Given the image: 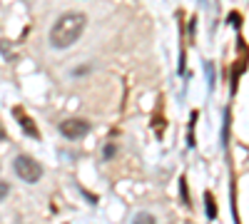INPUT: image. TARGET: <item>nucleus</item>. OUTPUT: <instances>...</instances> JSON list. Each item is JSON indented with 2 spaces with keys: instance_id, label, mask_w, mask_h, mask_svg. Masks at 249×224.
<instances>
[{
  "instance_id": "nucleus-1",
  "label": "nucleus",
  "mask_w": 249,
  "mask_h": 224,
  "mask_svg": "<svg viewBox=\"0 0 249 224\" xmlns=\"http://www.w3.org/2000/svg\"><path fill=\"white\" fill-rule=\"evenodd\" d=\"M85 25H88V17L85 13H77V10H70V13H62L55 25L50 28V45L55 50H68L70 45H75L77 40L85 33Z\"/></svg>"
},
{
  "instance_id": "nucleus-2",
  "label": "nucleus",
  "mask_w": 249,
  "mask_h": 224,
  "mask_svg": "<svg viewBox=\"0 0 249 224\" xmlns=\"http://www.w3.org/2000/svg\"><path fill=\"white\" fill-rule=\"evenodd\" d=\"M13 170L15 174L28 182V185H35V182H40V177H43V167H40V162L28 157V155H18L15 162H13Z\"/></svg>"
},
{
  "instance_id": "nucleus-3",
  "label": "nucleus",
  "mask_w": 249,
  "mask_h": 224,
  "mask_svg": "<svg viewBox=\"0 0 249 224\" xmlns=\"http://www.w3.org/2000/svg\"><path fill=\"white\" fill-rule=\"evenodd\" d=\"M90 132V122L88 120H80V117H70V120H62L60 122V135L65 139H82Z\"/></svg>"
},
{
  "instance_id": "nucleus-4",
  "label": "nucleus",
  "mask_w": 249,
  "mask_h": 224,
  "mask_svg": "<svg viewBox=\"0 0 249 224\" xmlns=\"http://www.w3.org/2000/svg\"><path fill=\"white\" fill-rule=\"evenodd\" d=\"M13 117L20 122V127H23V132H25L28 137H33V139H37V137H40V132H37V127H35V122L23 112V107H15V110H13Z\"/></svg>"
},
{
  "instance_id": "nucleus-5",
  "label": "nucleus",
  "mask_w": 249,
  "mask_h": 224,
  "mask_svg": "<svg viewBox=\"0 0 249 224\" xmlns=\"http://www.w3.org/2000/svg\"><path fill=\"white\" fill-rule=\"evenodd\" d=\"M204 207H207V217L217 219V202H214V194H212V192L204 194Z\"/></svg>"
},
{
  "instance_id": "nucleus-6",
  "label": "nucleus",
  "mask_w": 249,
  "mask_h": 224,
  "mask_svg": "<svg viewBox=\"0 0 249 224\" xmlns=\"http://www.w3.org/2000/svg\"><path fill=\"white\" fill-rule=\"evenodd\" d=\"M132 224H157V222H155V217L150 212H137L132 217Z\"/></svg>"
},
{
  "instance_id": "nucleus-7",
  "label": "nucleus",
  "mask_w": 249,
  "mask_h": 224,
  "mask_svg": "<svg viewBox=\"0 0 249 224\" xmlns=\"http://www.w3.org/2000/svg\"><path fill=\"white\" fill-rule=\"evenodd\" d=\"M227 142H230V110L224 115V132H222V145L227 147Z\"/></svg>"
},
{
  "instance_id": "nucleus-8",
  "label": "nucleus",
  "mask_w": 249,
  "mask_h": 224,
  "mask_svg": "<svg viewBox=\"0 0 249 224\" xmlns=\"http://www.w3.org/2000/svg\"><path fill=\"white\" fill-rule=\"evenodd\" d=\"M8 192H10V187L5 185V182H3V179H0V202H3V199L8 197Z\"/></svg>"
},
{
  "instance_id": "nucleus-9",
  "label": "nucleus",
  "mask_w": 249,
  "mask_h": 224,
  "mask_svg": "<svg viewBox=\"0 0 249 224\" xmlns=\"http://www.w3.org/2000/svg\"><path fill=\"white\" fill-rule=\"evenodd\" d=\"M179 190H182V202L187 205V202H190V197H187V187H184V179H179Z\"/></svg>"
},
{
  "instance_id": "nucleus-10",
  "label": "nucleus",
  "mask_w": 249,
  "mask_h": 224,
  "mask_svg": "<svg viewBox=\"0 0 249 224\" xmlns=\"http://www.w3.org/2000/svg\"><path fill=\"white\" fill-rule=\"evenodd\" d=\"M112 155H115V147H112V145H107V147H105V159H107V157H112Z\"/></svg>"
},
{
  "instance_id": "nucleus-11",
  "label": "nucleus",
  "mask_w": 249,
  "mask_h": 224,
  "mask_svg": "<svg viewBox=\"0 0 249 224\" xmlns=\"http://www.w3.org/2000/svg\"><path fill=\"white\" fill-rule=\"evenodd\" d=\"M5 139V130H3V125H0V142Z\"/></svg>"
}]
</instances>
